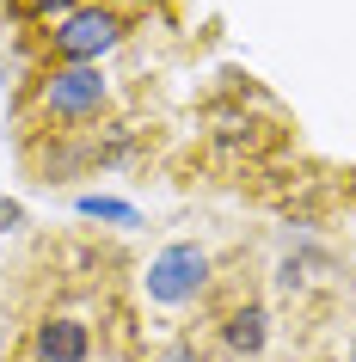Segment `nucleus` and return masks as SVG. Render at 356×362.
I'll list each match as a JSON object with an SVG mask.
<instances>
[{
	"mask_svg": "<svg viewBox=\"0 0 356 362\" xmlns=\"http://www.w3.org/2000/svg\"><path fill=\"white\" fill-rule=\"evenodd\" d=\"M80 215L86 221H117V228H135V209L117 203V197H80Z\"/></svg>",
	"mask_w": 356,
	"mask_h": 362,
	"instance_id": "0eeeda50",
	"label": "nucleus"
},
{
	"mask_svg": "<svg viewBox=\"0 0 356 362\" xmlns=\"http://www.w3.org/2000/svg\"><path fill=\"white\" fill-rule=\"evenodd\" d=\"M344 362H356V332H350V356H344Z\"/></svg>",
	"mask_w": 356,
	"mask_h": 362,
	"instance_id": "6e6552de",
	"label": "nucleus"
},
{
	"mask_svg": "<svg viewBox=\"0 0 356 362\" xmlns=\"http://www.w3.org/2000/svg\"><path fill=\"white\" fill-rule=\"evenodd\" d=\"M215 344H222L234 362H258L264 350H270V313H264V301H227L222 320H215Z\"/></svg>",
	"mask_w": 356,
	"mask_h": 362,
	"instance_id": "39448f33",
	"label": "nucleus"
},
{
	"mask_svg": "<svg viewBox=\"0 0 356 362\" xmlns=\"http://www.w3.org/2000/svg\"><path fill=\"white\" fill-rule=\"evenodd\" d=\"M31 362H93V325L80 313H43L25 338Z\"/></svg>",
	"mask_w": 356,
	"mask_h": 362,
	"instance_id": "20e7f679",
	"label": "nucleus"
},
{
	"mask_svg": "<svg viewBox=\"0 0 356 362\" xmlns=\"http://www.w3.org/2000/svg\"><path fill=\"white\" fill-rule=\"evenodd\" d=\"M74 6H86V0H13V19H25V25H56V19H68Z\"/></svg>",
	"mask_w": 356,
	"mask_h": 362,
	"instance_id": "423d86ee",
	"label": "nucleus"
},
{
	"mask_svg": "<svg viewBox=\"0 0 356 362\" xmlns=\"http://www.w3.org/2000/svg\"><path fill=\"white\" fill-rule=\"evenodd\" d=\"M209 283H215V258H209V246H197V240L160 246L148 258V270H142V295H148L154 307H166V313L197 307L209 295Z\"/></svg>",
	"mask_w": 356,
	"mask_h": 362,
	"instance_id": "7ed1b4c3",
	"label": "nucleus"
},
{
	"mask_svg": "<svg viewBox=\"0 0 356 362\" xmlns=\"http://www.w3.org/2000/svg\"><path fill=\"white\" fill-rule=\"evenodd\" d=\"M130 37V19H123V6L111 0H86L74 6L68 19H56L43 31V62H62V68H98V62L123 49Z\"/></svg>",
	"mask_w": 356,
	"mask_h": 362,
	"instance_id": "f03ea898",
	"label": "nucleus"
},
{
	"mask_svg": "<svg viewBox=\"0 0 356 362\" xmlns=\"http://www.w3.org/2000/svg\"><path fill=\"white\" fill-rule=\"evenodd\" d=\"M31 117H38L50 135H80L86 123L111 111V74L105 68H62V62H43L38 80H31Z\"/></svg>",
	"mask_w": 356,
	"mask_h": 362,
	"instance_id": "f257e3e1",
	"label": "nucleus"
}]
</instances>
